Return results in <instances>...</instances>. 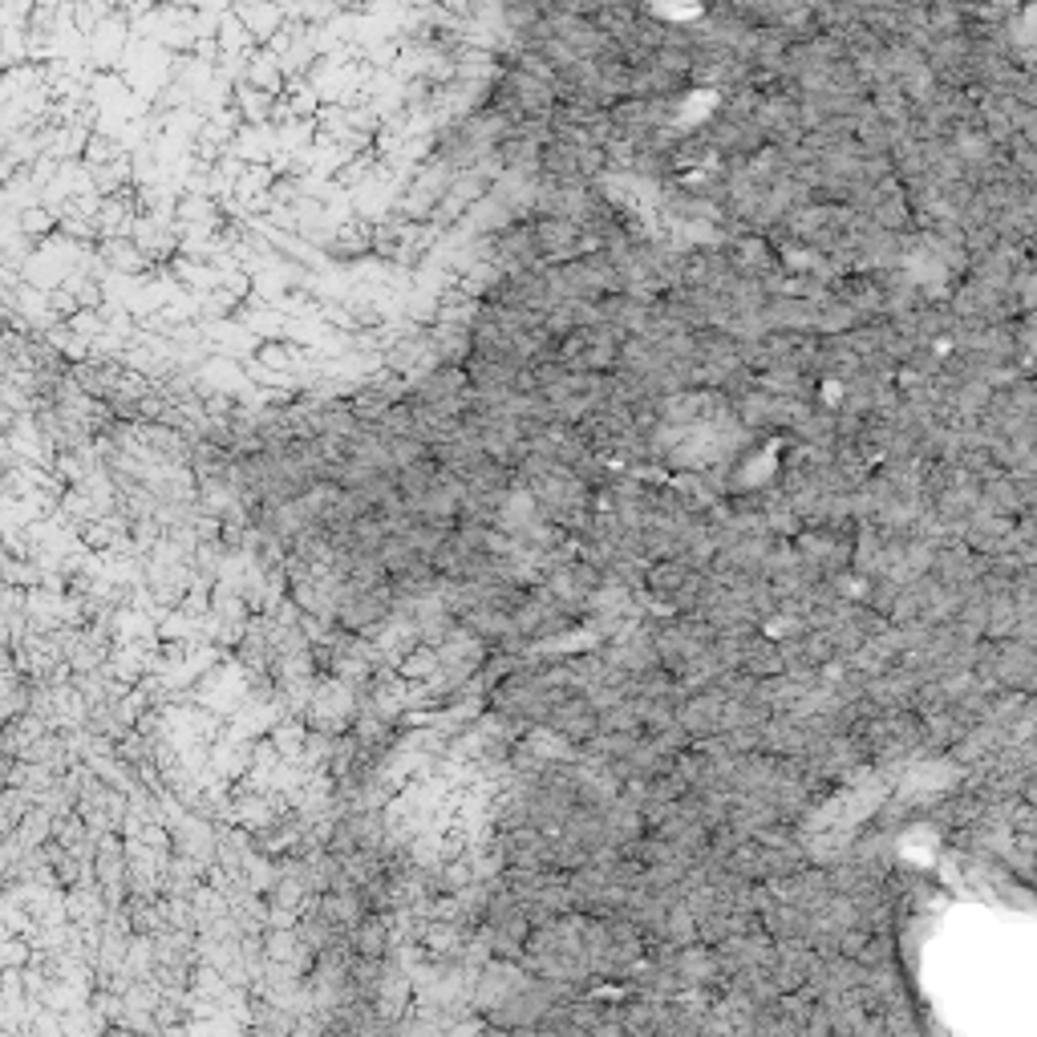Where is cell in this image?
<instances>
[{"mask_svg":"<svg viewBox=\"0 0 1037 1037\" xmlns=\"http://www.w3.org/2000/svg\"><path fill=\"white\" fill-rule=\"evenodd\" d=\"M741 673H750V677H758V682H767V677H779L782 673V656H779V640L762 637V632H750V640H746V653H741Z\"/></svg>","mask_w":1037,"mask_h":1037,"instance_id":"obj_1","label":"cell"}]
</instances>
